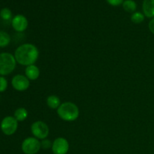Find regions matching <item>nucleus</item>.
I'll return each instance as SVG.
<instances>
[{
    "instance_id": "9",
    "label": "nucleus",
    "mask_w": 154,
    "mask_h": 154,
    "mask_svg": "<svg viewBox=\"0 0 154 154\" xmlns=\"http://www.w3.org/2000/svg\"><path fill=\"white\" fill-rule=\"evenodd\" d=\"M29 25L28 20L22 14H17L12 18L11 26L15 31L18 32H23L27 29Z\"/></svg>"
},
{
    "instance_id": "19",
    "label": "nucleus",
    "mask_w": 154,
    "mask_h": 154,
    "mask_svg": "<svg viewBox=\"0 0 154 154\" xmlns=\"http://www.w3.org/2000/svg\"><path fill=\"white\" fill-rule=\"evenodd\" d=\"M52 144L53 142H51V140L48 139V138L42 140V141H41V147H42V148L45 149V150L51 148L52 147Z\"/></svg>"
},
{
    "instance_id": "21",
    "label": "nucleus",
    "mask_w": 154,
    "mask_h": 154,
    "mask_svg": "<svg viewBox=\"0 0 154 154\" xmlns=\"http://www.w3.org/2000/svg\"><path fill=\"white\" fill-rule=\"evenodd\" d=\"M148 26H149V29H150V31L154 35V17L150 21Z\"/></svg>"
},
{
    "instance_id": "18",
    "label": "nucleus",
    "mask_w": 154,
    "mask_h": 154,
    "mask_svg": "<svg viewBox=\"0 0 154 154\" xmlns=\"http://www.w3.org/2000/svg\"><path fill=\"white\" fill-rule=\"evenodd\" d=\"M8 88V81L3 76H0V93L5 92Z\"/></svg>"
},
{
    "instance_id": "1",
    "label": "nucleus",
    "mask_w": 154,
    "mask_h": 154,
    "mask_svg": "<svg viewBox=\"0 0 154 154\" xmlns=\"http://www.w3.org/2000/svg\"><path fill=\"white\" fill-rule=\"evenodd\" d=\"M17 63L21 66L34 65L39 57V51L35 45L26 43L20 45L14 52Z\"/></svg>"
},
{
    "instance_id": "10",
    "label": "nucleus",
    "mask_w": 154,
    "mask_h": 154,
    "mask_svg": "<svg viewBox=\"0 0 154 154\" xmlns=\"http://www.w3.org/2000/svg\"><path fill=\"white\" fill-rule=\"evenodd\" d=\"M25 75L29 81H35L40 76V69L35 64L28 66L25 69Z\"/></svg>"
},
{
    "instance_id": "6",
    "label": "nucleus",
    "mask_w": 154,
    "mask_h": 154,
    "mask_svg": "<svg viewBox=\"0 0 154 154\" xmlns=\"http://www.w3.org/2000/svg\"><path fill=\"white\" fill-rule=\"evenodd\" d=\"M1 130L5 135H12L16 132L18 128V121L14 117L8 116L2 120Z\"/></svg>"
},
{
    "instance_id": "8",
    "label": "nucleus",
    "mask_w": 154,
    "mask_h": 154,
    "mask_svg": "<svg viewBox=\"0 0 154 154\" xmlns=\"http://www.w3.org/2000/svg\"><path fill=\"white\" fill-rule=\"evenodd\" d=\"M11 85L17 91H26L29 87V80L23 75H17L11 80Z\"/></svg>"
},
{
    "instance_id": "11",
    "label": "nucleus",
    "mask_w": 154,
    "mask_h": 154,
    "mask_svg": "<svg viewBox=\"0 0 154 154\" xmlns=\"http://www.w3.org/2000/svg\"><path fill=\"white\" fill-rule=\"evenodd\" d=\"M142 8L144 16L149 18L154 17V0H144Z\"/></svg>"
},
{
    "instance_id": "15",
    "label": "nucleus",
    "mask_w": 154,
    "mask_h": 154,
    "mask_svg": "<svg viewBox=\"0 0 154 154\" xmlns=\"http://www.w3.org/2000/svg\"><path fill=\"white\" fill-rule=\"evenodd\" d=\"M11 42V37L8 32L0 31V48L7 47Z\"/></svg>"
},
{
    "instance_id": "4",
    "label": "nucleus",
    "mask_w": 154,
    "mask_h": 154,
    "mask_svg": "<svg viewBox=\"0 0 154 154\" xmlns=\"http://www.w3.org/2000/svg\"><path fill=\"white\" fill-rule=\"evenodd\" d=\"M41 148V142L35 137H28L23 140L21 144V150L24 154H36Z\"/></svg>"
},
{
    "instance_id": "3",
    "label": "nucleus",
    "mask_w": 154,
    "mask_h": 154,
    "mask_svg": "<svg viewBox=\"0 0 154 154\" xmlns=\"http://www.w3.org/2000/svg\"><path fill=\"white\" fill-rule=\"evenodd\" d=\"M17 61L14 56L10 53H2L0 54V75H10L16 68Z\"/></svg>"
},
{
    "instance_id": "2",
    "label": "nucleus",
    "mask_w": 154,
    "mask_h": 154,
    "mask_svg": "<svg viewBox=\"0 0 154 154\" xmlns=\"http://www.w3.org/2000/svg\"><path fill=\"white\" fill-rule=\"evenodd\" d=\"M57 114L64 121L73 122L79 117L80 111L77 105L72 102L62 103L57 109Z\"/></svg>"
},
{
    "instance_id": "14",
    "label": "nucleus",
    "mask_w": 154,
    "mask_h": 154,
    "mask_svg": "<svg viewBox=\"0 0 154 154\" xmlns=\"http://www.w3.org/2000/svg\"><path fill=\"white\" fill-rule=\"evenodd\" d=\"M123 8L129 13H134L137 8V5L134 0H125L123 3Z\"/></svg>"
},
{
    "instance_id": "12",
    "label": "nucleus",
    "mask_w": 154,
    "mask_h": 154,
    "mask_svg": "<svg viewBox=\"0 0 154 154\" xmlns=\"http://www.w3.org/2000/svg\"><path fill=\"white\" fill-rule=\"evenodd\" d=\"M47 105L51 109H58L59 107L61 105L60 99L56 95H51L47 98Z\"/></svg>"
},
{
    "instance_id": "20",
    "label": "nucleus",
    "mask_w": 154,
    "mask_h": 154,
    "mask_svg": "<svg viewBox=\"0 0 154 154\" xmlns=\"http://www.w3.org/2000/svg\"><path fill=\"white\" fill-rule=\"evenodd\" d=\"M106 1L108 4L112 6H118L123 4V2H124L123 0H106Z\"/></svg>"
},
{
    "instance_id": "5",
    "label": "nucleus",
    "mask_w": 154,
    "mask_h": 154,
    "mask_svg": "<svg viewBox=\"0 0 154 154\" xmlns=\"http://www.w3.org/2000/svg\"><path fill=\"white\" fill-rule=\"evenodd\" d=\"M31 132L35 138L43 140L48 138L50 129L46 123L38 120L31 125Z\"/></svg>"
},
{
    "instance_id": "13",
    "label": "nucleus",
    "mask_w": 154,
    "mask_h": 154,
    "mask_svg": "<svg viewBox=\"0 0 154 154\" xmlns=\"http://www.w3.org/2000/svg\"><path fill=\"white\" fill-rule=\"evenodd\" d=\"M14 117L18 122H23L28 117V111L24 108H19L14 111Z\"/></svg>"
},
{
    "instance_id": "17",
    "label": "nucleus",
    "mask_w": 154,
    "mask_h": 154,
    "mask_svg": "<svg viewBox=\"0 0 154 154\" xmlns=\"http://www.w3.org/2000/svg\"><path fill=\"white\" fill-rule=\"evenodd\" d=\"M0 17L4 20H10L12 18V12L8 8H4L0 11Z\"/></svg>"
},
{
    "instance_id": "7",
    "label": "nucleus",
    "mask_w": 154,
    "mask_h": 154,
    "mask_svg": "<svg viewBox=\"0 0 154 154\" xmlns=\"http://www.w3.org/2000/svg\"><path fill=\"white\" fill-rule=\"evenodd\" d=\"M51 150L54 154H67L69 150V143L63 137L56 138L52 144Z\"/></svg>"
},
{
    "instance_id": "16",
    "label": "nucleus",
    "mask_w": 154,
    "mask_h": 154,
    "mask_svg": "<svg viewBox=\"0 0 154 154\" xmlns=\"http://www.w3.org/2000/svg\"><path fill=\"white\" fill-rule=\"evenodd\" d=\"M131 20L135 24H139L144 20V14L141 12H134L131 16Z\"/></svg>"
}]
</instances>
